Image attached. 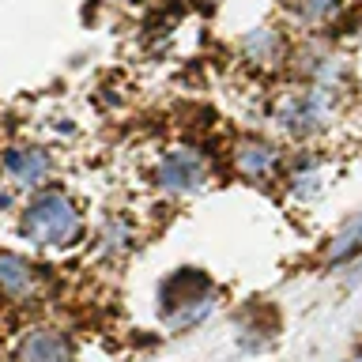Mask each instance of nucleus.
<instances>
[{"label": "nucleus", "instance_id": "4", "mask_svg": "<svg viewBox=\"0 0 362 362\" xmlns=\"http://www.w3.org/2000/svg\"><path fill=\"white\" fill-rule=\"evenodd\" d=\"M230 163L245 181L264 185V181H272L276 170H279V147L260 140V136H242V140L234 144V151H230Z\"/></svg>", "mask_w": 362, "mask_h": 362}, {"label": "nucleus", "instance_id": "11", "mask_svg": "<svg viewBox=\"0 0 362 362\" xmlns=\"http://www.w3.org/2000/svg\"><path fill=\"white\" fill-rule=\"evenodd\" d=\"M102 245H106V249H124V245H129V230H124V223L110 219L106 234H102Z\"/></svg>", "mask_w": 362, "mask_h": 362}, {"label": "nucleus", "instance_id": "7", "mask_svg": "<svg viewBox=\"0 0 362 362\" xmlns=\"http://www.w3.org/2000/svg\"><path fill=\"white\" fill-rule=\"evenodd\" d=\"M34 279H38V268H34L27 257L8 253V249L0 253V294H4V302H23V298H30Z\"/></svg>", "mask_w": 362, "mask_h": 362}, {"label": "nucleus", "instance_id": "5", "mask_svg": "<svg viewBox=\"0 0 362 362\" xmlns=\"http://www.w3.org/2000/svg\"><path fill=\"white\" fill-rule=\"evenodd\" d=\"M11 362H72V344L53 328H30L16 344Z\"/></svg>", "mask_w": 362, "mask_h": 362}, {"label": "nucleus", "instance_id": "2", "mask_svg": "<svg viewBox=\"0 0 362 362\" xmlns=\"http://www.w3.org/2000/svg\"><path fill=\"white\" fill-rule=\"evenodd\" d=\"M211 298H215L211 276H204L200 268H181L158 287V313L166 317L170 328H185L211 313L215 305Z\"/></svg>", "mask_w": 362, "mask_h": 362}, {"label": "nucleus", "instance_id": "10", "mask_svg": "<svg viewBox=\"0 0 362 362\" xmlns=\"http://www.w3.org/2000/svg\"><path fill=\"white\" fill-rule=\"evenodd\" d=\"M339 4H344V0H298V11L305 19H321V16H332Z\"/></svg>", "mask_w": 362, "mask_h": 362}, {"label": "nucleus", "instance_id": "1", "mask_svg": "<svg viewBox=\"0 0 362 362\" xmlns=\"http://www.w3.org/2000/svg\"><path fill=\"white\" fill-rule=\"evenodd\" d=\"M23 234L38 245H72L83 234V219H79L76 204L64 197L61 189H45L23 208Z\"/></svg>", "mask_w": 362, "mask_h": 362}, {"label": "nucleus", "instance_id": "3", "mask_svg": "<svg viewBox=\"0 0 362 362\" xmlns=\"http://www.w3.org/2000/svg\"><path fill=\"white\" fill-rule=\"evenodd\" d=\"M151 181L166 192H192L208 181V158L192 147H174L158 158V166L151 170Z\"/></svg>", "mask_w": 362, "mask_h": 362}, {"label": "nucleus", "instance_id": "6", "mask_svg": "<svg viewBox=\"0 0 362 362\" xmlns=\"http://www.w3.org/2000/svg\"><path fill=\"white\" fill-rule=\"evenodd\" d=\"M0 166H4V174L11 181H19V185H42L53 163L42 147H8V151L0 155Z\"/></svg>", "mask_w": 362, "mask_h": 362}, {"label": "nucleus", "instance_id": "8", "mask_svg": "<svg viewBox=\"0 0 362 362\" xmlns=\"http://www.w3.org/2000/svg\"><path fill=\"white\" fill-rule=\"evenodd\" d=\"M362 257V215H355V219L344 223V230L332 234V242L325 245V264L328 268H339L347 264V260Z\"/></svg>", "mask_w": 362, "mask_h": 362}, {"label": "nucleus", "instance_id": "12", "mask_svg": "<svg viewBox=\"0 0 362 362\" xmlns=\"http://www.w3.org/2000/svg\"><path fill=\"white\" fill-rule=\"evenodd\" d=\"M298 185H294V197H302V200H310L313 192H321V177L317 174H305V177H294Z\"/></svg>", "mask_w": 362, "mask_h": 362}, {"label": "nucleus", "instance_id": "9", "mask_svg": "<svg viewBox=\"0 0 362 362\" xmlns=\"http://www.w3.org/2000/svg\"><path fill=\"white\" fill-rule=\"evenodd\" d=\"M242 53H245V61H253V64H279L283 53H287V45H283V34L276 27H260L253 34H245Z\"/></svg>", "mask_w": 362, "mask_h": 362}]
</instances>
